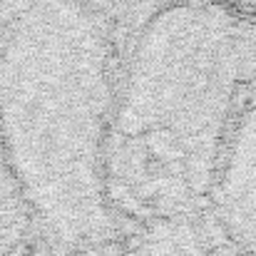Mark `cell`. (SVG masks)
<instances>
[{
  "mask_svg": "<svg viewBox=\"0 0 256 256\" xmlns=\"http://www.w3.org/2000/svg\"><path fill=\"white\" fill-rule=\"evenodd\" d=\"M254 87V18L214 0L154 5L117 65L104 144L114 214L157 224L204 206Z\"/></svg>",
  "mask_w": 256,
  "mask_h": 256,
  "instance_id": "obj_1",
  "label": "cell"
},
{
  "mask_svg": "<svg viewBox=\"0 0 256 256\" xmlns=\"http://www.w3.org/2000/svg\"><path fill=\"white\" fill-rule=\"evenodd\" d=\"M112 20L75 0H12L0 22V137L35 229L78 246L117 234L104 144Z\"/></svg>",
  "mask_w": 256,
  "mask_h": 256,
  "instance_id": "obj_2",
  "label": "cell"
},
{
  "mask_svg": "<svg viewBox=\"0 0 256 256\" xmlns=\"http://www.w3.org/2000/svg\"><path fill=\"white\" fill-rule=\"evenodd\" d=\"M206 204L226 239L256 256V87L234 120Z\"/></svg>",
  "mask_w": 256,
  "mask_h": 256,
  "instance_id": "obj_3",
  "label": "cell"
},
{
  "mask_svg": "<svg viewBox=\"0 0 256 256\" xmlns=\"http://www.w3.org/2000/svg\"><path fill=\"white\" fill-rule=\"evenodd\" d=\"M35 224L20 184L12 174L0 137V256H18L28 244Z\"/></svg>",
  "mask_w": 256,
  "mask_h": 256,
  "instance_id": "obj_4",
  "label": "cell"
},
{
  "mask_svg": "<svg viewBox=\"0 0 256 256\" xmlns=\"http://www.w3.org/2000/svg\"><path fill=\"white\" fill-rule=\"evenodd\" d=\"M75 2L85 5L90 10H97V12H102L112 20L120 12H130L140 5H150V2H160V0H75Z\"/></svg>",
  "mask_w": 256,
  "mask_h": 256,
  "instance_id": "obj_5",
  "label": "cell"
},
{
  "mask_svg": "<svg viewBox=\"0 0 256 256\" xmlns=\"http://www.w3.org/2000/svg\"><path fill=\"white\" fill-rule=\"evenodd\" d=\"M214 2L226 5V8H232V10H236V12L256 20V0H214Z\"/></svg>",
  "mask_w": 256,
  "mask_h": 256,
  "instance_id": "obj_6",
  "label": "cell"
},
{
  "mask_svg": "<svg viewBox=\"0 0 256 256\" xmlns=\"http://www.w3.org/2000/svg\"><path fill=\"white\" fill-rule=\"evenodd\" d=\"M2 12H5V0H0V22H2Z\"/></svg>",
  "mask_w": 256,
  "mask_h": 256,
  "instance_id": "obj_7",
  "label": "cell"
}]
</instances>
